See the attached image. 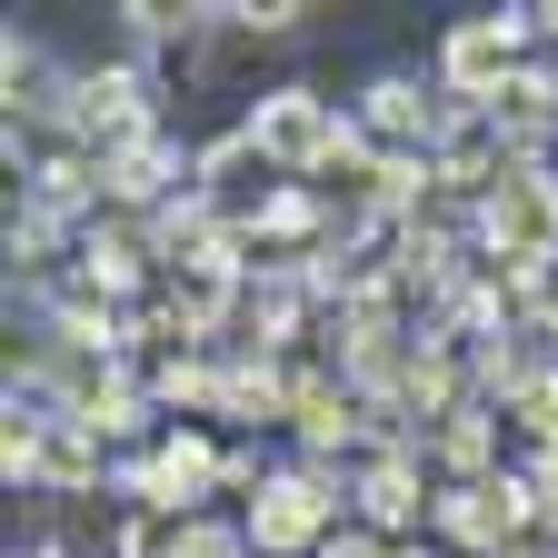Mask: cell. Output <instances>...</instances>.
Segmentation results:
<instances>
[{
	"label": "cell",
	"mask_w": 558,
	"mask_h": 558,
	"mask_svg": "<svg viewBox=\"0 0 558 558\" xmlns=\"http://www.w3.org/2000/svg\"><path fill=\"white\" fill-rule=\"evenodd\" d=\"M250 140H259V160H269V170H329V160H339V120H329L310 90H279V100H259Z\"/></svg>",
	"instance_id": "6da1fadb"
},
{
	"label": "cell",
	"mask_w": 558,
	"mask_h": 558,
	"mask_svg": "<svg viewBox=\"0 0 558 558\" xmlns=\"http://www.w3.org/2000/svg\"><path fill=\"white\" fill-rule=\"evenodd\" d=\"M488 230L509 240V259H548L558 250V180L548 170H509L488 190Z\"/></svg>",
	"instance_id": "7a4b0ae2"
},
{
	"label": "cell",
	"mask_w": 558,
	"mask_h": 558,
	"mask_svg": "<svg viewBox=\"0 0 558 558\" xmlns=\"http://www.w3.org/2000/svg\"><path fill=\"white\" fill-rule=\"evenodd\" d=\"M519 519H529V488H519V478H469V488H449V499H439V529H449L459 548H499Z\"/></svg>",
	"instance_id": "3957f363"
},
{
	"label": "cell",
	"mask_w": 558,
	"mask_h": 558,
	"mask_svg": "<svg viewBox=\"0 0 558 558\" xmlns=\"http://www.w3.org/2000/svg\"><path fill=\"white\" fill-rule=\"evenodd\" d=\"M329 509H339V499H329L310 469H300V478H279L269 499L250 509V548H310V538L329 529Z\"/></svg>",
	"instance_id": "277c9868"
},
{
	"label": "cell",
	"mask_w": 558,
	"mask_h": 558,
	"mask_svg": "<svg viewBox=\"0 0 558 558\" xmlns=\"http://www.w3.org/2000/svg\"><path fill=\"white\" fill-rule=\"evenodd\" d=\"M220 478V459H209V439L199 429H170L160 449H150V469H140L130 488H140V509H190L199 488Z\"/></svg>",
	"instance_id": "5b68a950"
},
{
	"label": "cell",
	"mask_w": 558,
	"mask_h": 558,
	"mask_svg": "<svg viewBox=\"0 0 558 558\" xmlns=\"http://www.w3.org/2000/svg\"><path fill=\"white\" fill-rule=\"evenodd\" d=\"M519 31H529V21H459V31H449V81L478 90V100H499V90L519 81V70H509Z\"/></svg>",
	"instance_id": "8992f818"
},
{
	"label": "cell",
	"mask_w": 558,
	"mask_h": 558,
	"mask_svg": "<svg viewBox=\"0 0 558 558\" xmlns=\"http://www.w3.org/2000/svg\"><path fill=\"white\" fill-rule=\"evenodd\" d=\"M369 130L389 140V150H409V140L429 150V100H409V90H379V100H369Z\"/></svg>",
	"instance_id": "52a82bcc"
},
{
	"label": "cell",
	"mask_w": 558,
	"mask_h": 558,
	"mask_svg": "<svg viewBox=\"0 0 558 558\" xmlns=\"http://www.w3.org/2000/svg\"><path fill=\"white\" fill-rule=\"evenodd\" d=\"M509 418H519L529 439H548V449H558V379H529V389L509 399Z\"/></svg>",
	"instance_id": "ba28073f"
},
{
	"label": "cell",
	"mask_w": 558,
	"mask_h": 558,
	"mask_svg": "<svg viewBox=\"0 0 558 558\" xmlns=\"http://www.w3.org/2000/svg\"><path fill=\"white\" fill-rule=\"evenodd\" d=\"M409 509H418V478H409V469L389 459V469L369 478V519H409Z\"/></svg>",
	"instance_id": "9c48e42d"
},
{
	"label": "cell",
	"mask_w": 558,
	"mask_h": 558,
	"mask_svg": "<svg viewBox=\"0 0 558 558\" xmlns=\"http://www.w3.org/2000/svg\"><path fill=\"white\" fill-rule=\"evenodd\" d=\"M240 548H250L240 529H209V519H190V529L170 538V558H240Z\"/></svg>",
	"instance_id": "30bf717a"
},
{
	"label": "cell",
	"mask_w": 558,
	"mask_h": 558,
	"mask_svg": "<svg viewBox=\"0 0 558 558\" xmlns=\"http://www.w3.org/2000/svg\"><path fill=\"white\" fill-rule=\"evenodd\" d=\"M538 310H548V329H558V279H548V290H538Z\"/></svg>",
	"instance_id": "8fae6325"
}]
</instances>
